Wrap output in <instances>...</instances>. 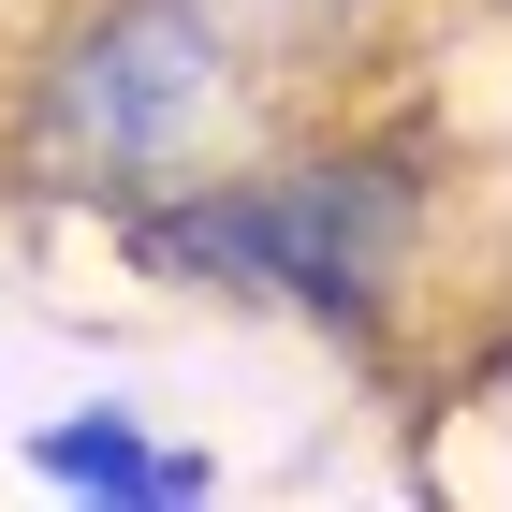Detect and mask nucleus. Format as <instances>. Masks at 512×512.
<instances>
[{"instance_id":"obj_1","label":"nucleus","mask_w":512,"mask_h":512,"mask_svg":"<svg viewBox=\"0 0 512 512\" xmlns=\"http://www.w3.org/2000/svg\"><path fill=\"white\" fill-rule=\"evenodd\" d=\"M278 118H293V88H278L205 0H59V15L15 44L0 191L118 220V205L205 176V161L264 147Z\"/></svg>"},{"instance_id":"obj_2","label":"nucleus","mask_w":512,"mask_h":512,"mask_svg":"<svg viewBox=\"0 0 512 512\" xmlns=\"http://www.w3.org/2000/svg\"><path fill=\"white\" fill-rule=\"evenodd\" d=\"M103 235L161 293H235V308H293L322 337H381L410 308V264H425V161L381 132H337V147L264 132V147L118 205Z\"/></svg>"},{"instance_id":"obj_3","label":"nucleus","mask_w":512,"mask_h":512,"mask_svg":"<svg viewBox=\"0 0 512 512\" xmlns=\"http://www.w3.org/2000/svg\"><path fill=\"white\" fill-rule=\"evenodd\" d=\"M30 469H44V483H74V498H118V512H191V498H220V454H191V439H147L118 395L44 410V425H30Z\"/></svg>"},{"instance_id":"obj_4","label":"nucleus","mask_w":512,"mask_h":512,"mask_svg":"<svg viewBox=\"0 0 512 512\" xmlns=\"http://www.w3.org/2000/svg\"><path fill=\"white\" fill-rule=\"evenodd\" d=\"M205 15H220V30H235L249 59L293 88V103H308V88H337V74H366V59H381L410 0H205Z\"/></svg>"}]
</instances>
